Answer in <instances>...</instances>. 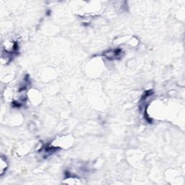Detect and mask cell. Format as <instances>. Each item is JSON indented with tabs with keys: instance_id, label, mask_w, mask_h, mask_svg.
<instances>
[{
	"instance_id": "obj_1",
	"label": "cell",
	"mask_w": 185,
	"mask_h": 185,
	"mask_svg": "<svg viewBox=\"0 0 185 185\" xmlns=\"http://www.w3.org/2000/svg\"><path fill=\"white\" fill-rule=\"evenodd\" d=\"M122 52V51L121 49H115L114 50L113 52L112 51H110L109 52H106L105 53V56L109 60H111V59H117L119 58L120 56H121Z\"/></svg>"
},
{
	"instance_id": "obj_2",
	"label": "cell",
	"mask_w": 185,
	"mask_h": 185,
	"mask_svg": "<svg viewBox=\"0 0 185 185\" xmlns=\"http://www.w3.org/2000/svg\"><path fill=\"white\" fill-rule=\"evenodd\" d=\"M7 167H8V164H7L6 158H4L3 155H2L1 162H0V175L1 176L5 174V172L7 171Z\"/></svg>"
}]
</instances>
